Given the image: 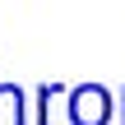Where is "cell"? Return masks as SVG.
Here are the masks:
<instances>
[{"mask_svg":"<svg viewBox=\"0 0 125 125\" xmlns=\"http://www.w3.org/2000/svg\"><path fill=\"white\" fill-rule=\"evenodd\" d=\"M14 116V125H23V97H19V88H0V121H9Z\"/></svg>","mask_w":125,"mask_h":125,"instance_id":"cell-2","label":"cell"},{"mask_svg":"<svg viewBox=\"0 0 125 125\" xmlns=\"http://www.w3.org/2000/svg\"><path fill=\"white\" fill-rule=\"evenodd\" d=\"M70 121L74 125H107L111 121V93L102 83H83L70 93Z\"/></svg>","mask_w":125,"mask_h":125,"instance_id":"cell-1","label":"cell"},{"mask_svg":"<svg viewBox=\"0 0 125 125\" xmlns=\"http://www.w3.org/2000/svg\"><path fill=\"white\" fill-rule=\"evenodd\" d=\"M121 116H125V111H121Z\"/></svg>","mask_w":125,"mask_h":125,"instance_id":"cell-3","label":"cell"}]
</instances>
